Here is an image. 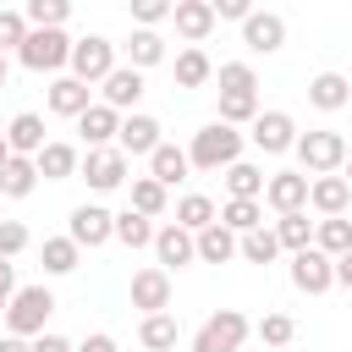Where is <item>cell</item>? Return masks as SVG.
Here are the masks:
<instances>
[{"instance_id":"obj_1","label":"cell","mask_w":352,"mask_h":352,"mask_svg":"<svg viewBox=\"0 0 352 352\" xmlns=\"http://www.w3.org/2000/svg\"><path fill=\"white\" fill-rule=\"evenodd\" d=\"M242 148H248V132H242V126L209 121V126H198V132H192L187 160H192V170H231V165L242 160Z\"/></svg>"},{"instance_id":"obj_2","label":"cell","mask_w":352,"mask_h":352,"mask_svg":"<svg viewBox=\"0 0 352 352\" xmlns=\"http://www.w3.org/2000/svg\"><path fill=\"white\" fill-rule=\"evenodd\" d=\"M297 165H302V176L314 182V176H341V165H346V154H352V143L341 138V132H330V126H314V132H302L297 138Z\"/></svg>"},{"instance_id":"obj_3","label":"cell","mask_w":352,"mask_h":352,"mask_svg":"<svg viewBox=\"0 0 352 352\" xmlns=\"http://www.w3.org/2000/svg\"><path fill=\"white\" fill-rule=\"evenodd\" d=\"M55 314V292L50 286H16V297L6 302V336H22V341H38L44 324Z\"/></svg>"},{"instance_id":"obj_4","label":"cell","mask_w":352,"mask_h":352,"mask_svg":"<svg viewBox=\"0 0 352 352\" xmlns=\"http://www.w3.org/2000/svg\"><path fill=\"white\" fill-rule=\"evenodd\" d=\"M72 44L77 38H66V28H33L28 33V44L16 50V60L28 66V72H50V77H66V66H72Z\"/></svg>"},{"instance_id":"obj_5","label":"cell","mask_w":352,"mask_h":352,"mask_svg":"<svg viewBox=\"0 0 352 352\" xmlns=\"http://www.w3.org/2000/svg\"><path fill=\"white\" fill-rule=\"evenodd\" d=\"M253 336V319L242 308H214L198 330H192V352H242V341Z\"/></svg>"},{"instance_id":"obj_6","label":"cell","mask_w":352,"mask_h":352,"mask_svg":"<svg viewBox=\"0 0 352 352\" xmlns=\"http://www.w3.org/2000/svg\"><path fill=\"white\" fill-rule=\"evenodd\" d=\"M116 66H121V60H116V44H110L104 33H82V38L72 44V66H66V72L94 88V82H104Z\"/></svg>"},{"instance_id":"obj_7","label":"cell","mask_w":352,"mask_h":352,"mask_svg":"<svg viewBox=\"0 0 352 352\" xmlns=\"http://www.w3.org/2000/svg\"><path fill=\"white\" fill-rule=\"evenodd\" d=\"M77 176H82L94 192H116V187H126V182H132V160H126L121 148H88Z\"/></svg>"},{"instance_id":"obj_8","label":"cell","mask_w":352,"mask_h":352,"mask_svg":"<svg viewBox=\"0 0 352 352\" xmlns=\"http://www.w3.org/2000/svg\"><path fill=\"white\" fill-rule=\"evenodd\" d=\"M297 121L286 116V110H258V121L248 126V143L258 148V154H292L297 148Z\"/></svg>"},{"instance_id":"obj_9","label":"cell","mask_w":352,"mask_h":352,"mask_svg":"<svg viewBox=\"0 0 352 352\" xmlns=\"http://www.w3.org/2000/svg\"><path fill=\"white\" fill-rule=\"evenodd\" d=\"M66 236H72L77 248H104V242L116 236V214H110L104 204H77V209L66 214Z\"/></svg>"},{"instance_id":"obj_10","label":"cell","mask_w":352,"mask_h":352,"mask_svg":"<svg viewBox=\"0 0 352 352\" xmlns=\"http://www.w3.org/2000/svg\"><path fill=\"white\" fill-rule=\"evenodd\" d=\"M286 275H292V286H297V292H308V297H324V292L336 286V258H324L319 248H302V253H292Z\"/></svg>"},{"instance_id":"obj_11","label":"cell","mask_w":352,"mask_h":352,"mask_svg":"<svg viewBox=\"0 0 352 352\" xmlns=\"http://www.w3.org/2000/svg\"><path fill=\"white\" fill-rule=\"evenodd\" d=\"M143 72H132L126 60L99 82V104H110V110H121V116H138V104H143Z\"/></svg>"},{"instance_id":"obj_12","label":"cell","mask_w":352,"mask_h":352,"mask_svg":"<svg viewBox=\"0 0 352 352\" xmlns=\"http://www.w3.org/2000/svg\"><path fill=\"white\" fill-rule=\"evenodd\" d=\"M154 258H160L165 275H170V270H187V264H198V236L182 231L176 220H165V226L154 231Z\"/></svg>"},{"instance_id":"obj_13","label":"cell","mask_w":352,"mask_h":352,"mask_svg":"<svg viewBox=\"0 0 352 352\" xmlns=\"http://www.w3.org/2000/svg\"><path fill=\"white\" fill-rule=\"evenodd\" d=\"M44 104H50V116H66V121H77L82 110H94L99 99H94V88L88 82H77L72 72L66 77H50V88H44Z\"/></svg>"},{"instance_id":"obj_14","label":"cell","mask_w":352,"mask_h":352,"mask_svg":"<svg viewBox=\"0 0 352 352\" xmlns=\"http://www.w3.org/2000/svg\"><path fill=\"white\" fill-rule=\"evenodd\" d=\"M132 308H143V319L148 314H170V275L160 264L132 270Z\"/></svg>"},{"instance_id":"obj_15","label":"cell","mask_w":352,"mask_h":352,"mask_svg":"<svg viewBox=\"0 0 352 352\" xmlns=\"http://www.w3.org/2000/svg\"><path fill=\"white\" fill-rule=\"evenodd\" d=\"M308 187H314V182H308L302 170H275L270 187H264V204H270L275 214H302V209H308Z\"/></svg>"},{"instance_id":"obj_16","label":"cell","mask_w":352,"mask_h":352,"mask_svg":"<svg viewBox=\"0 0 352 352\" xmlns=\"http://www.w3.org/2000/svg\"><path fill=\"white\" fill-rule=\"evenodd\" d=\"M242 44H248V55H275L286 44V16L280 11H253L242 22Z\"/></svg>"},{"instance_id":"obj_17","label":"cell","mask_w":352,"mask_h":352,"mask_svg":"<svg viewBox=\"0 0 352 352\" xmlns=\"http://www.w3.org/2000/svg\"><path fill=\"white\" fill-rule=\"evenodd\" d=\"M160 132H165V126H160L148 110H138V116H121V138H116V148H121L126 160H132V154H143V160H148V154L165 143Z\"/></svg>"},{"instance_id":"obj_18","label":"cell","mask_w":352,"mask_h":352,"mask_svg":"<svg viewBox=\"0 0 352 352\" xmlns=\"http://www.w3.org/2000/svg\"><path fill=\"white\" fill-rule=\"evenodd\" d=\"M170 22H176V33H182L192 50H204V38L214 33V6H209V0H176Z\"/></svg>"},{"instance_id":"obj_19","label":"cell","mask_w":352,"mask_h":352,"mask_svg":"<svg viewBox=\"0 0 352 352\" xmlns=\"http://www.w3.org/2000/svg\"><path fill=\"white\" fill-rule=\"evenodd\" d=\"M6 143H11V154H22V160H38L44 154V116H33V110H16L11 121H6Z\"/></svg>"},{"instance_id":"obj_20","label":"cell","mask_w":352,"mask_h":352,"mask_svg":"<svg viewBox=\"0 0 352 352\" xmlns=\"http://www.w3.org/2000/svg\"><path fill=\"white\" fill-rule=\"evenodd\" d=\"M308 209H314L319 220L346 214V209H352V187H346V176H314V187H308Z\"/></svg>"},{"instance_id":"obj_21","label":"cell","mask_w":352,"mask_h":352,"mask_svg":"<svg viewBox=\"0 0 352 352\" xmlns=\"http://www.w3.org/2000/svg\"><path fill=\"white\" fill-rule=\"evenodd\" d=\"M77 132H82V143H88V148H116V138H121V110L94 104V110H82V116H77Z\"/></svg>"},{"instance_id":"obj_22","label":"cell","mask_w":352,"mask_h":352,"mask_svg":"<svg viewBox=\"0 0 352 352\" xmlns=\"http://www.w3.org/2000/svg\"><path fill=\"white\" fill-rule=\"evenodd\" d=\"M308 104L324 110V116H336V110L352 104V82L341 72H319V77H308Z\"/></svg>"},{"instance_id":"obj_23","label":"cell","mask_w":352,"mask_h":352,"mask_svg":"<svg viewBox=\"0 0 352 352\" xmlns=\"http://www.w3.org/2000/svg\"><path fill=\"white\" fill-rule=\"evenodd\" d=\"M33 165H38V176H44V182H72V176L82 170V154H77L72 143L50 138V143H44V154H38Z\"/></svg>"},{"instance_id":"obj_24","label":"cell","mask_w":352,"mask_h":352,"mask_svg":"<svg viewBox=\"0 0 352 352\" xmlns=\"http://www.w3.org/2000/svg\"><path fill=\"white\" fill-rule=\"evenodd\" d=\"M187 170H192V160H187V148H176V143H160V148L148 154V176H154L160 187L187 182Z\"/></svg>"},{"instance_id":"obj_25","label":"cell","mask_w":352,"mask_h":352,"mask_svg":"<svg viewBox=\"0 0 352 352\" xmlns=\"http://www.w3.org/2000/svg\"><path fill=\"white\" fill-rule=\"evenodd\" d=\"M214 220H220V209H214L209 192H182V198H176V226H182V231L198 236V231H209Z\"/></svg>"},{"instance_id":"obj_26","label":"cell","mask_w":352,"mask_h":352,"mask_svg":"<svg viewBox=\"0 0 352 352\" xmlns=\"http://www.w3.org/2000/svg\"><path fill=\"white\" fill-rule=\"evenodd\" d=\"M176 341H182L176 314H148V319L138 324V346H143V352H176Z\"/></svg>"},{"instance_id":"obj_27","label":"cell","mask_w":352,"mask_h":352,"mask_svg":"<svg viewBox=\"0 0 352 352\" xmlns=\"http://www.w3.org/2000/svg\"><path fill=\"white\" fill-rule=\"evenodd\" d=\"M121 50H126V66H132V72H148V66L165 60V38H160L154 28H132V38H126Z\"/></svg>"},{"instance_id":"obj_28","label":"cell","mask_w":352,"mask_h":352,"mask_svg":"<svg viewBox=\"0 0 352 352\" xmlns=\"http://www.w3.org/2000/svg\"><path fill=\"white\" fill-rule=\"evenodd\" d=\"M236 248H242V236H236V231H226L220 220H214L209 231H198V264H231V258H236Z\"/></svg>"},{"instance_id":"obj_29","label":"cell","mask_w":352,"mask_h":352,"mask_svg":"<svg viewBox=\"0 0 352 352\" xmlns=\"http://www.w3.org/2000/svg\"><path fill=\"white\" fill-rule=\"evenodd\" d=\"M226 176V198H264V187H270V176L253 165V160H236L231 170H220Z\"/></svg>"},{"instance_id":"obj_30","label":"cell","mask_w":352,"mask_h":352,"mask_svg":"<svg viewBox=\"0 0 352 352\" xmlns=\"http://www.w3.org/2000/svg\"><path fill=\"white\" fill-rule=\"evenodd\" d=\"M126 192H132V204H126V209H138V214H148V220H160V214L170 209V187H160L154 176H132V187H126Z\"/></svg>"},{"instance_id":"obj_31","label":"cell","mask_w":352,"mask_h":352,"mask_svg":"<svg viewBox=\"0 0 352 352\" xmlns=\"http://www.w3.org/2000/svg\"><path fill=\"white\" fill-rule=\"evenodd\" d=\"M220 226L236 231V236H248V231L264 226V204H258V198H226V204H220Z\"/></svg>"},{"instance_id":"obj_32","label":"cell","mask_w":352,"mask_h":352,"mask_svg":"<svg viewBox=\"0 0 352 352\" xmlns=\"http://www.w3.org/2000/svg\"><path fill=\"white\" fill-rule=\"evenodd\" d=\"M33 187H38V165L22 160V154H11L6 170H0V192L6 198H33Z\"/></svg>"},{"instance_id":"obj_33","label":"cell","mask_w":352,"mask_h":352,"mask_svg":"<svg viewBox=\"0 0 352 352\" xmlns=\"http://www.w3.org/2000/svg\"><path fill=\"white\" fill-rule=\"evenodd\" d=\"M314 226H319V220H308V209H302V214H275L280 253H302V248H314Z\"/></svg>"},{"instance_id":"obj_34","label":"cell","mask_w":352,"mask_h":352,"mask_svg":"<svg viewBox=\"0 0 352 352\" xmlns=\"http://www.w3.org/2000/svg\"><path fill=\"white\" fill-rule=\"evenodd\" d=\"M314 248H319L324 258H341V253H352V220H346V214H336V220H319V226H314Z\"/></svg>"},{"instance_id":"obj_35","label":"cell","mask_w":352,"mask_h":352,"mask_svg":"<svg viewBox=\"0 0 352 352\" xmlns=\"http://www.w3.org/2000/svg\"><path fill=\"white\" fill-rule=\"evenodd\" d=\"M154 231H160V226H154L148 214H138V209H121V214H116V242H121V248H154Z\"/></svg>"},{"instance_id":"obj_36","label":"cell","mask_w":352,"mask_h":352,"mask_svg":"<svg viewBox=\"0 0 352 352\" xmlns=\"http://www.w3.org/2000/svg\"><path fill=\"white\" fill-rule=\"evenodd\" d=\"M209 77H214V60H209L204 50H192V44H187V50L176 55V88H204Z\"/></svg>"},{"instance_id":"obj_37","label":"cell","mask_w":352,"mask_h":352,"mask_svg":"<svg viewBox=\"0 0 352 352\" xmlns=\"http://www.w3.org/2000/svg\"><path fill=\"white\" fill-rule=\"evenodd\" d=\"M236 258H248V264H275V258H280V236H275V226L248 231L242 248H236Z\"/></svg>"},{"instance_id":"obj_38","label":"cell","mask_w":352,"mask_h":352,"mask_svg":"<svg viewBox=\"0 0 352 352\" xmlns=\"http://www.w3.org/2000/svg\"><path fill=\"white\" fill-rule=\"evenodd\" d=\"M82 264V248L72 236H44V275H72Z\"/></svg>"},{"instance_id":"obj_39","label":"cell","mask_w":352,"mask_h":352,"mask_svg":"<svg viewBox=\"0 0 352 352\" xmlns=\"http://www.w3.org/2000/svg\"><path fill=\"white\" fill-rule=\"evenodd\" d=\"M214 77H220V94H258V72H253V60H226Z\"/></svg>"},{"instance_id":"obj_40","label":"cell","mask_w":352,"mask_h":352,"mask_svg":"<svg viewBox=\"0 0 352 352\" xmlns=\"http://www.w3.org/2000/svg\"><path fill=\"white\" fill-rule=\"evenodd\" d=\"M253 336H258L264 346H292V341H297V319H292V314H264V319L253 324Z\"/></svg>"},{"instance_id":"obj_41","label":"cell","mask_w":352,"mask_h":352,"mask_svg":"<svg viewBox=\"0 0 352 352\" xmlns=\"http://www.w3.org/2000/svg\"><path fill=\"white\" fill-rule=\"evenodd\" d=\"M22 16H28V28H66L72 6H66V0H28Z\"/></svg>"},{"instance_id":"obj_42","label":"cell","mask_w":352,"mask_h":352,"mask_svg":"<svg viewBox=\"0 0 352 352\" xmlns=\"http://www.w3.org/2000/svg\"><path fill=\"white\" fill-rule=\"evenodd\" d=\"M28 33H33V28H28V16L0 6V50H22V44H28Z\"/></svg>"},{"instance_id":"obj_43","label":"cell","mask_w":352,"mask_h":352,"mask_svg":"<svg viewBox=\"0 0 352 352\" xmlns=\"http://www.w3.org/2000/svg\"><path fill=\"white\" fill-rule=\"evenodd\" d=\"M170 11H176V0H132L138 28H160V22H170Z\"/></svg>"},{"instance_id":"obj_44","label":"cell","mask_w":352,"mask_h":352,"mask_svg":"<svg viewBox=\"0 0 352 352\" xmlns=\"http://www.w3.org/2000/svg\"><path fill=\"white\" fill-rule=\"evenodd\" d=\"M28 248V226L22 220H0V258H16Z\"/></svg>"},{"instance_id":"obj_45","label":"cell","mask_w":352,"mask_h":352,"mask_svg":"<svg viewBox=\"0 0 352 352\" xmlns=\"http://www.w3.org/2000/svg\"><path fill=\"white\" fill-rule=\"evenodd\" d=\"M209 6H214V22H220V16H226V22H248V16H253L248 0H209Z\"/></svg>"},{"instance_id":"obj_46","label":"cell","mask_w":352,"mask_h":352,"mask_svg":"<svg viewBox=\"0 0 352 352\" xmlns=\"http://www.w3.org/2000/svg\"><path fill=\"white\" fill-rule=\"evenodd\" d=\"M77 352H121V346H116V336H110V330H94V336H82V341H77Z\"/></svg>"},{"instance_id":"obj_47","label":"cell","mask_w":352,"mask_h":352,"mask_svg":"<svg viewBox=\"0 0 352 352\" xmlns=\"http://www.w3.org/2000/svg\"><path fill=\"white\" fill-rule=\"evenodd\" d=\"M33 352H77V341H66V336H55V330H44V336L33 341Z\"/></svg>"},{"instance_id":"obj_48","label":"cell","mask_w":352,"mask_h":352,"mask_svg":"<svg viewBox=\"0 0 352 352\" xmlns=\"http://www.w3.org/2000/svg\"><path fill=\"white\" fill-rule=\"evenodd\" d=\"M0 292L16 297V264H11V258H0Z\"/></svg>"},{"instance_id":"obj_49","label":"cell","mask_w":352,"mask_h":352,"mask_svg":"<svg viewBox=\"0 0 352 352\" xmlns=\"http://www.w3.org/2000/svg\"><path fill=\"white\" fill-rule=\"evenodd\" d=\"M336 286H346V292H352V253H341V258H336Z\"/></svg>"},{"instance_id":"obj_50","label":"cell","mask_w":352,"mask_h":352,"mask_svg":"<svg viewBox=\"0 0 352 352\" xmlns=\"http://www.w3.org/2000/svg\"><path fill=\"white\" fill-rule=\"evenodd\" d=\"M0 352H33V341H22V336H0Z\"/></svg>"},{"instance_id":"obj_51","label":"cell","mask_w":352,"mask_h":352,"mask_svg":"<svg viewBox=\"0 0 352 352\" xmlns=\"http://www.w3.org/2000/svg\"><path fill=\"white\" fill-rule=\"evenodd\" d=\"M6 82H11V55L0 50V88H6Z\"/></svg>"},{"instance_id":"obj_52","label":"cell","mask_w":352,"mask_h":352,"mask_svg":"<svg viewBox=\"0 0 352 352\" xmlns=\"http://www.w3.org/2000/svg\"><path fill=\"white\" fill-rule=\"evenodd\" d=\"M6 160H11V143H6V132H0V170H6Z\"/></svg>"},{"instance_id":"obj_53","label":"cell","mask_w":352,"mask_h":352,"mask_svg":"<svg viewBox=\"0 0 352 352\" xmlns=\"http://www.w3.org/2000/svg\"><path fill=\"white\" fill-rule=\"evenodd\" d=\"M341 176H346V187H352V154H346V165H341Z\"/></svg>"},{"instance_id":"obj_54","label":"cell","mask_w":352,"mask_h":352,"mask_svg":"<svg viewBox=\"0 0 352 352\" xmlns=\"http://www.w3.org/2000/svg\"><path fill=\"white\" fill-rule=\"evenodd\" d=\"M6 302H11V297H6V292H0V314H6Z\"/></svg>"},{"instance_id":"obj_55","label":"cell","mask_w":352,"mask_h":352,"mask_svg":"<svg viewBox=\"0 0 352 352\" xmlns=\"http://www.w3.org/2000/svg\"><path fill=\"white\" fill-rule=\"evenodd\" d=\"M138 352H143V346H138Z\"/></svg>"}]
</instances>
